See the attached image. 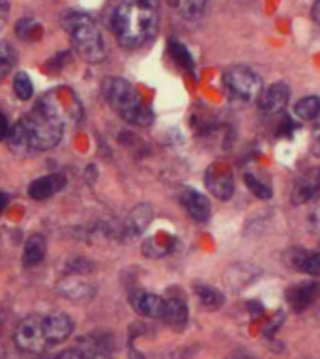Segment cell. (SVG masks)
Here are the masks:
<instances>
[{"instance_id": "obj_1", "label": "cell", "mask_w": 320, "mask_h": 359, "mask_svg": "<svg viewBox=\"0 0 320 359\" xmlns=\"http://www.w3.org/2000/svg\"><path fill=\"white\" fill-rule=\"evenodd\" d=\"M64 122L55 113H51L42 103L24 114L15 126H12L6 143L8 148L17 156H31L38 152L55 148L61 143Z\"/></svg>"}, {"instance_id": "obj_2", "label": "cell", "mask_w": 320, "mask_h": 359, "mask_svg": "<svg viewBox=\"0 0 320 359\" xmlns=\"http://www.w3.org/2000/svg\"><path fill=\"white\" fill-rule=\"evenodd\" d=\"M159 24V0H122L113 17L118 42L139 47L156 36Z\"/></svg>"}, {"instance_id": "obj_3", "label": "cell", "mask_w": 320, "mask_h": 359, "mask_svg": "<svg viewBox=\"0 0 320 359\" xmlns=\"http://www.w3.org/2000/svg\"><path fill=\"white\" fill-rule=\"evenodd\" d=\"M103 94L109 105L120 114L122 118L133 126H150L154 120L152 109L143 102L139 92L124 79L113 77L103 83Z\"/></svg>"}, {"instance_id": "obj_4", "label": "cell", "mask_w": 320, "mask_h": 359, "mask_svg": "<svg viewBox=\"0 0 320 359\" xmlns=\"http://www.w3.org/2000/svg\"><path fill=\"white\" fill-rule=\"evenodd\" d=\"M62 24L79 56H83L86 62H92V64L105 58V53H107L105 42L94 19L85 13H67L66 17L62 19Z\"/></svg>"}, {"instance_id": "obj_5", "label": "cell", "mask_w": 320, "mask_h": 359, "mask_svg": "<svg viewBox=\"0 0 320 359\" xmlns=\"http://www.w3.org/2000/svg\"><path fill=\"white\" fill-rule=\"evenodd\" d=\"M13 342L21 352L42 353L49 346L45 333V317L43 314H29L17 324L13 331Z\"/></svg>"}, {"instance_id": "obj_6", "label": "cell", "mask_w": 320, "mask_h": 359, "mask_svg": "<svg viewBox=\"0 0 320 359\" xmlns=\"http://www.w3.org/2000/svg\"><path fill=\"white\" fill-rule=\"evenodd\" d=\"M223 83L227 94L234 102H253L262 92L260 77L246 66H234L227 70L223 75Z\"/></svg>"}, {"instance_id": "obj_7", "label": "cell", "mask_w": 320, "mask_h": 359, "mask_svg": "<svg viewBox=\"0 0 320 359\" xmlns=\"http://www.w3.org/2000/svg\"><path fill=\"white\" fill-rule=\"evenodd\" d=\"M205 184L219 200H229L234 193V178L227 163H211L205 174Z\"/></svg>"}, {"instance_id": "obj_8", "label": "cell", "mask_w": 320, "mask_h": 359, "mask_svg": "<svg viewBox=\"0 0 320 359\" xmlns=\"http://www.w3.org/2000/svg\"><path fill=\"white\" fill-rule=\"evenodd\" d=\"M77 350L83 359H113L115 341L109 333H92L77 342Z\"/></svg>"}, {"instance_id": "obj_9", "label": "cell", "mask_w": 320, "mask_h": 359, "mask_svg": "<svg viewBox=\"0 0 320 359\" xmlns=\"http://www.w3.org/2000/svg\"><path fill=\"white\" fill-rule=\"evenodd\" d=\"M290 97V90L285 83H275L262 90L259 96V109L266 114H273L283 111Z\"/></svg>"}, {"instance_id": "obj_10", "label": "cell", "mask_w": 320, "mask_h": 359, "mask_svg": "<svg viewBox=\"0 0 320 359\" xmlns=\"http://www.w3.org/2000/svg\"><path fill=\"white\" fill-rule=\"evenodd\" d=\"M45 333H47L49 346L61 344L73 333V320L64 312H53L45 317Z\"/></svg>"}, {"instance_id": "obj_11", "label": "cell", "mask_w": 320, "mask_h": 359, "mask_svg": "<svg viewBox=\"0 0 320 359\" xmlns=\"http://www.w3.org/2000/svg\"><path fill=\"white\" fill-rule=\"evenodd\" d=\"M152 206L150 204H139L127 214V217L122 223V234L126 238H135V236H141L145 232L146 227L150 225L152 221Z\"/></svg>"}, {"instance_id": "obj_12", "label": "cell", "mask_w": 320, "mask_h": 359, "mask_svg": "<svg viewBox=\"0 0 320 359\" xmlns=\"http://www.w3.org/2000/svg\"><path fill=\"white\" fill-rule=\"evenodd\" d=\"M131 303L133 311L139 312L143 317L148 318H161L163 317V309H165V299L156 296V294L150 292H135L131 294Z\"/></svg>"}, {"instance_id": "obj_13", "label": "cell", "mask_w": 320, "mask_h": 359, "mask_svg": "<svg viewBox=\"0 0 320 359\" xmlns=\"http://www.w3.org/2000/svg\"><path fill=\"white\" fill-rule=\"evenodd\" d=\"M66 186V178L62 174H49V176H42L31 182L29 186V197L34 200H47L55 193H58L62 187Z\"/></svg>"}, {"instance_id": "obj_14", "label": "cell", "mask_w": 320, "mask_h": 359, "mask_svg": "<svg viewBox=\"0 0 320 359\" xmlns=\"http://www.w3.org/2000/svg\"><path fill=\"white\" fill-rule=\"evenodd\" d=\"M182 204H184L186 212H188L189 216L193 217L195 221L206 223L208 219H210V214H211L210 200H208L205 195H200L199 191L186 189V191L182 193Z\"/></svg>"}, {"instance_id": "obj_15", "label": "cell", "mask_w": 320, "mask_h": 359, "mask_svg": "<svg viewBox=\"0 0 320 359\" xmlns=\"http://www.w3.org/2000/svg\"><path fill=\"white\" fill-rule=\"evenodd\" d=\"M289 255V262L292 268H296L298 271L307 273V276H320V253L305 251V249H292Z\"/></svg>"}, {"instance_id": "obj_16", "label": "cell", "mask_w": 320, "mask_h": 359, "mask_svg": "<svg viewBox=\"0 0 320 359\" xmlns=\"http://www.w3.org/2000/svg\"><path fill=\"white\" fill-rule=\"evenodd\" d=\"M314 294H317V285L314 282H298V285L287 290V301L294 311L300 312L313 303Z\"/></svg>"}, {"instance_id": "obj_17", "label": "cell", "mask_w": 320, "mask_h": 359, "mask_svg": "<svg viewBox=\"0 0 320 359\" xmlns=\"http://www.w3.org/2000/svg\"><path fill=\"white\" fill-rule=\"evenodd\" d=\"M317 197H320V168L298 182L292 193V202L305 204Z\"/></svg>"}, {"instance_id": "obj_18", "label": "cell", "mask_w": 320, "mask_h": 359, "mask_svg": "<svg viewBox=\"0 0 320 359\" xmlns=\"http://www.w3.org/2000/svg\"><path fill=\"white\" fill-rule=\"evenodd\" d=\"M47 255V241L42 234H32L26 239L23 249V266L24 268H34L38 264L43 262V258Z\"/></svg>"}, {"instance_id": "obj_19", "label": "cell", "mask_w": 320, "mask_h": 359, "mask_svg": "<svg viewBox=\"0 0 320 359\" xmlns=\"http://www.w3.org/2000/svg\"><path fill=\"white\" fill-rule=\"evenodd\" d=\"M176 246V238L167 232H157L143 244V253L148 258H161L167 257Z\"/></svg>"}, {"instance_id": "obj_20", "label": "cell", "mask_w": 320, "mask_h": 359, "mask_svg": "<svg viewBox=\"0 0 320 359\" xmlns=\"http://www.w3.org/2000/svg\"><path fill=\"white\" fill-rule=\"evenodd\" d=\"M165 324H169L173 328H184L188 322V305L182 298H169L165 299L163 317Z\"/></svg>"}, {"instance_id": "obj_21", "label": "cell", "mask_w": 320, "mask_h": 359, "mask_svg": "<svg viewBox=\"0 0 320 359\" xmlns=\"http://www.w3.org/2000/svg\"><path fill=\"white\" fill-rule=\"evenodd\" d=\"M169 4L180 17L193 21L205 13L208 0H169Z\"/></svg>"}, {"instance_id": "obj_22", "label": "cell", "mask_w": 320, "mask_h": 359, "mask_svg": "<svg viewBox=\"0 0 320 359\" xmlns=\"http://www.w3.org/2000/svg\"><path fill=\"white\" fill-rule=\"evenodd\" d=\"M61 292L66 296V298H70L73 301H90L92 296H94V288L90 287V285H85V282L81 281H75V279H70V281L62 282L61 287Z\"/></svg>"}, {"instance_id": "obj_23", "label": "cell", "mask_w": 320, "mask_h": 359, "mask_svg": "<svg viewBox=\"0 0 320 359\" xmlns=\"http://www.w3.org/2000/svg\"><path fill=\"white\" fill-rule=\"evenodd\" d=\"M15 32H17V36L21 38L23 42H38V40L43 36V26L38 23L36 19L24 17L17 23Z\"/></svg>"}, {"instance_id": "obj_24", "label": "cell", "mask_w": 320, "mask_h": 359, "mask_svg": "<svg viewBox=\"0 0 320 359\" xmlns=\"http://www.w3.org/2000/svg\"><path fill=\"white\" fill-rule=\"evenodd\" d=\"M195 294L199 296L200 303L206 307V309H210V311H216L219 307L223 305V294L216 290V288L208 287V285H197L195 287Z\"/></svg>"}, {"instance_id": "obj_25", "label": "cell", "mask_w": 320, "mask_h": 359, "mask_svg": "<svg viewBox=\"0 0 320 359\" xmlns=\"http://www.w3.org/2000/svg\"><path fill=\"white\" fill-rule=\"evenodd\" d=\"M298 118L302 120H317L320 116V97L319 96H307L300 99L294 107Z\"/></svg>"}, {"instance_id": "obj_26", "label": "cell", "mask_w": 320, "mask_h": 359, "mask_svg": "<svg viewBox=\"0 0 320 359\" xmlns=\"http://www.w3.org/2000/svg\"><path fill=\"white\" fill-rule=\"evenodd\" d=\"M17 62V53L8 42H0V81L10 75Z\"/></svg>"}, {"instance_id": "obj_27", "label": "cell", "mask_w": 320, "mask_h": 359, "mask_svg": "<svg viewBox=\"0 0 320 359\" xmlns=\"http://www.w3.org/2000/svg\"><path fill=\"white\" fill-rule=\"evenodd\" d=\"M13 92H15V96L19 99H31L32 97V92H34V84H32L31 77L26 75L24 72H19L13 75Z\"/></svg>"}, {"instance_id": "obj_28", "label": "cell", "mask_w": 320, "mask_h": 359, "mask_svg": "<svg viewBox=\"0 0 320 359\" xmlns=\"http://www.w3.org/2000/svg\"><path fill=\"white\" fill-rule=\"evenodd\" d=\"M243 180H246V186L249 187V191L253 193L257 198H264L266 200V198L272 197V189L266 186L264 182H260L257 176H253L251 173L243 174Z\"/></svg>"}, {"instance_id": "obj_29", "label": "cell", "mask_w": 320, "mask_h": 359, "mask_svg": "<svg viewBox=\"0 0 320 359\" xmlns=\"http://www.w3.org/2000/svg\"><path fill=\"white\" fill-rule=\"evenodd\" d=\"M169 45H170V54H173V58H175L182 67H186V70H189V72H193V58H191V54L188 53V49L178 42H170Z\"/></svg>"}, {"instance_id": "obj_30", "label": "cell", "mask_w": 320, "mask_h": 359, "mask_svg": "<svg viewBox=\"0 0 320 359\" xmlns=\"http://www.w3.org/2000/svg\"><path fill=\"white\" fill-rule=\"evenodd\" d=\"M10 129H12L10 122H8V118L4 114L0 113V141H6L8 135H10Z\"/></svg>"}, {"instance_id": "obj_31", "label": "cell", "mask_w": 320, "mask_h": 359, "mask_svg": "<svg viewBox=\"0 0 320 359\" xmlns=\"http://www.w3.org/2000/svg\"><path fill=\"white\" fill-rule=\"evenodd\" d=\"M311 152H313V156L320 157V126H317V129L313 131V138H311Z\"/></svg>"}, {"instance_id": "obj_32", "label": "cell", "mask_w": 320, "mask_h": 359, "mask_svg": "<svg viewBox=\"0 0 320 359\" xmlns=\"http://www.w3.org/2000/svg\"><path fill=\"white\" fill-rule=\"evenodd\" d=\"M55 359H83V356H81V352L77 350V346H73L70 348V350H64V352L58 353Z\"/></svg>"}, {"instance_id": "obj_33", "label": "cell", "mask_w": 320, "mask_h": 359, "mask_svg": "<svg viewBox=\"0 0 320 359\" xmlns=\"http://www.w3.org/2000/svg\"><path fill=\"white\" fill-rule=\"evenodd\" d=\"M8 12H10V8H8V2H6V0H0V30L4 29V24H6Z\"/></svg>"}, {"instance_id": "obj_34", "label": "cell", "mask_w": 320, "mask_h": 359, "mask_svg": "<svg viewBox=\"0 0 320 359\" xmlns=\"http://www.w3.org/2000/svg\"><path fill=\"white\" fill-rule=\"evenodd\" d=\"M311 15H313V19L317 21V23H320V0H317L313 6V12H311Z\"/></svg>"}, {"instance_id": "obj_35", "label": "cell", "mask_w": 320, "mask_h": 359, "mask_svg": "<svg viewBox=\"0 0 320 359\" xmlns=\"http://www.w3.org/2000/svg\"><path fill=\"white\" fill-rule=\"evenodd\" d=\"M6 206H8V197H6V195H4V193L0 191V216L4 214V209H6Z\"/></svg>"}, {"instance_id": "obj_36", "label": "cell", "mask_w": 320, "mask_h": 359, "mask_svg": "<svg viewBox=\"0 0 320 359\" xmlns=\"http://www.w3.org/2000/svg\"><path fill=\"white\" fill-rule=\"evenodd\" d=\"M232 359H251V358H246V356H242V358H232Z\"/></svg>"}, {"instance_id": "obj_37", "label": "cell", "mask_w": 320, "mask_h": 359, "mask_svg": "<svg viewBox=\"0 0 320 359\" xmlns=\"http://www.w3.org/2000/svg\"><path fill=\"white\" fill-rule=\"evenodd\" d=\"M319 118H320V116H319ZM319 126H320V120H319Z\"/></svg>"}]
</instances>
